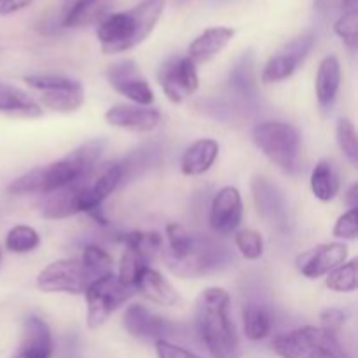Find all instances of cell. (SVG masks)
I'll return each mask as SVG.
<instances>
[{
    "label": "cell",
    "instance_id": "cell-36",
    "mask_svg": "<svg viewBox=\"0 0 358 358\" xmlns=\"http://www.w3.org/2000/svg\"><path fill=\"white\" fill-rule=\"evenodd\" d=\"M234 243L240 254L248 261H257L264 254V240L254 229H241L234 234Z\"/></svg>",
    "mask_w": 358,
    "mask_h": 358
},
{
    "label": "cell",
    "instance_id": "cell-32",
    "mask_svg": "<svg viewBox=\"0 0 358 358\" xmlns=\"http://www.w3.org/2000/svg\"><path fill=\"white\" fill-rule=\"evenodd\" d=\"M325 285L332 292H353L357 289V259L343 262L341 266L327 273Z\"/></svg>",
    "mask_w": 358,
    "mask_h": 358
},
{
    "label": "cell",
    "instance_id": "cell-44",
    "mask_svg": "<svg viewBox=\"0 0 358 358\" xmlns=\"http://www.w3.org/2000/svg\"><path fill=\"white\" fill-rule=\"evenodd\" d=\"M341 10H358V0H341Z\"/></svg>",
    "mask_w": 358,
    "mask_h": 358
},
{
    "label": "cell",
    "instance_id": "cell-27",
    "mask_svg": "<svg viewBox=\"0 0 358 358\" xmlns=\"http://www.w3.org/2000/svg\"><path fill=\"white\" fill-rule=\"evenodd\" d=\"M159 156L161 149L156 143H143V145L131 150L128 156L122 157L121 161H117L119 171H121V187L136 180L143 173H147L150 168L156 166L159 163Z\"/></svg>",
    "mask_w": 358,
    "mask_h": 358
},
{
    "label": "cell",
    "instance_id": "cell-23",
    "mask_svg": "<svg viewBox=\"0 0 358 358\" xmlns=\"http://www.w3.org/2000/svg\"><path fill=\"white\" fill-rule=\"evenodd\" d=\"M0 114L16 119H38L44 110L27 91L0 80Z\"/></svg>",
    "mask_w": 358,
    "mask_h": 358
},
{
    "label": "cell",
    "instance_id": "cell-26",
    "mask_svg": "<svg viewBox=\"0 0 358 358\" xmlns=\"http://www.w3.org/2000/svg\"><path fill=\"white\" fill-rule=\"evenodd\" d=\"M219 142L213 138H199L184 152L180 170L185 177H198L206 173L219 156Z\"/></svg>",
    "mask_w": 358,
    "mask_h": 358
},
{
    "label": "cell",
    "instance_id": "cell-18",
    "mask_svg": "<svg viewBox=\"0 0 358 358\" xmlns=\"http://www.w3.org/2000/svg\"><path fill=\"white\" fill-rule=\"evenodd\" d=\"M117 6V0H73L72 6L55 20L52 28H87L100 24Z\"/></svg>",
    "mask_w": 358,
    "mask_h": 358
},
{
    "label": "cell",
    "instance_id": "cell-12",
    "mask_svg": "<svg viewBox=\"0 0 358 358\" xmlns=\"http://www.w3.org/2000/svg\"><path fill=\"white\" fill-rule=\"evenodd\" d=\"M315 44V35L313 34H303L299 37L292 38L289 44L283 45L276 55H273L268 59L261 73L262 84H276L282 80L289 79L301 63L306 59L310 55L311 48Z\"/></svg>",
    "mask_w": 358,
    "mask_h": 358
},
{
    "label": "cell",
    "instance_id": "cell-34",
    "mask_svg": "<svg viewBox=\"0 0 358 358\" xmlns=\"http://www.w3.org/2000/svg\"><path fill=\"white\" fill-rule=\"evenodd\" d=\"M145 268H149V261H147L145 257H142L140 254H136V252L126 248L124 254H122L121 257V264H119L117 278L121 280L124 285L135 289L136 280H138V276L142 275V271Z\"/></svg>",
    "mask_w": 358,
    "mask_h": 358
},
{
    "label": "cell",
    "instance_id": "cell-30",
    "mask_svg": "<svg viewBox=\"0 0 358 358\" xmlns=\"http://www.w3.org/2000/svg\"><path fill=\"white\" fill-rule=\"evenodd\" d=\"M119 243L124 245L128 250L136 252L147 261H152L154 257L161 255L164 248V240L156 231H129L117 236Z\"/></svg>",
    "mask_w": 358,
    "mask_h": 358
},
{
    "label": "cell",
    "instance_id": "cell-21",
    "mask_svg": "<svg viewBox=\"0 0 358 358\" xmlns=\"http://www.w3.org/2000/svg\"><path fill=\"white\" fill-rule=\"evenodd\" d=\"M234 37V30L229 27H212L206 28L203 34H199L187 48V58L194 65H203L210 59L215 58L219 52L227 48Z\"/></svg>",
    "mask_w": 358,
    "mask_h": 358
},
{
    "label": "cell",
    "instance_id": "cell-28",
    "mask_svg": "<svg viewBox=\"0 0 358 358\" xmlns=\"http://www.w3.org/2000/svg\"><path fill=\"white\" fill-rule=\"evenodd\" d=\"M243 331L250 341H261L273 331V313L262 303H248L243 308Z\"/></svg>",
    "mask_w": 358,
    "mask_h": 358
},
{
    "label": "cell",
    "instance_id": "cell-11",
    "mask_svg": "<svg viewBox=\"0 0 358 358\" xmlns=\"http://www.w3.org/2000/svg\"><path fill=\"white\" fill-rule=\"evenodd\" d=\"M157 80L171 103H182L199 87L198 70L187 56H170L159 66Z\"/></svg>",
    "mask_w": 358,
    "mask_h": 358
},
{
    "label": "cell",
    "instance_id": "cell-29",
    "mask_svg": "<svg viewBox=\"0 0 358 358\" xmlns=\"http://www.w3.org/2000/svg\"><path fill=\"white\" fill-rule=\"evenodd\" d=\"M310 184L315 198L324 203L332 201L338 196L339 187H341L338 171L332 166L331 161L327 159H320L315 164L313 171H311Z\"/></svg>",
    "mask_w": 358,
    "mask_h": 358
},
{
    "label": "cell",
    "instance_id": "cell-13",
    "mask_svg": "<svg viewBox=\"0 0 358 358\" xmlns=\"http://www.w3.org/2000/svg\"><path fill=\"white\" fill-rule=\"evenodd\" d=\"M107 79L119 94L135 105L149 107L154 101V91L133 59H122L108 66Z\"/></svg>",
    "mask_w": 358,
    "mask_h": 358
},
{
    "label": "cell",
    "instance_id": "cell-5",
    "mask_svg": "<svg viewBox=\"0 0 358 358\" xmlns=\"http://www.w3.org/2000/svg\"><path fill=\"white\" fill-rule=\"evenodd\" d=\"M166 0H142L135 7L112 13L98 24L96 37L103 55H119L142 44L156 28Z\"/></svg>",
    "mask_w": 358,
    "mask_h": 358
},
{
    "label": "cell",
    "instance_id": "cell-22",
    "mask_svg": "<svg viewBox=\"0 0 358 358\" xmlns=\"http://www.w3.org/2000/svg\"><path fill=\"white\" fill-rule=\"evenodd\" d=\"M229 93L243 103H250L257 98V76H255V56L252 51H247L236 65L231 69L229 80H227Z\"/></svg>",
    "mask_w": 358,
    "mask_h": 358
},
{
    "label": "cell",
    "instance_id": "cell-3",
    "mask_svg": "<svg viewBox=\"0 0 358 358\" xmlns=\"http://www.w3.org/2000/svg\"><path fill=\"white\" fill-rule=\"evenodd\" d=\"M121 187V171L117 161L96 164L90 173L59 191L51 192L42 206L45 219L59 220L77 213H90Z\"/></svg>",
    "mask_w": 358,
    "mask_h": 358
},
{
    "label": "cell",
    "instance_id": "cell-9",
    "mask_svg": "<svg viewBox=\"0 0 358 358\" xmlns=\"http://www.w3.org/2000/svg\"><path fill=\"white\" fill-rule=\"evenodd\" d=\"M24 83L35 91H38V100L49 110L59 112V114H72L79 110L84 105V87L79 80L70 79L65 76H27Z\"/></svg>",
    "mask_w": 358,
    "mask_h": 358
},
{
    "label": "cell",
    "instance_id": "cell-7",
    "mask_svg": "<svg viewBox=\"0 0 358 358\" xmlns=\"http://www.w3.org/2000/svg\"><path fill=\"white\" fill-rule=\"evenodd\" d=\"M252 138L261 152L283 173L294 175L299 170L301 136L289 122L264 121L252 129Z\"/></svg>",
    "mask_w": 358,
    "mask_h": 358
},
{
    "label": "cell",
    "instance_id": "cell-39",
    "mask_svg": "<svg viewBox=\"0 0 358 358\" xmlns=\"http://www.w3.org/2000/svg\"><path fill=\"white\" fill-rule=\"evenodd\" d=\"M156 353L157 358H199L187 348L173 345L170 341H157L156 343Z\"/></svg>",
    "mask_w": 358,
    "mask_h": 358
},
{
    "label": "cell",
    "instance_id": "cell-8",
    "mask_svg": "<svg viewBox=\"0 0 358 358\" xmlns=\"http://www.w3.org/2000/svg\"><path fill=\"white\" fill-rule=\"evenodd\" d=\"M136 290L124 285L117 275L100 276L86 289V325L87 329H98L112 317L115 310L128 303Z\"/></svg>",
    "mask_w": 358,
    "mask_h": 358
},
{
    "label": "cell",
    "instance_id": "cell-19",
    "mask_svg": "<svg viewBox=\"0 0 358 358\" xmlns=\"http://www.w3.org/2000/svg\"><path fill=\"white\" fill-rule=\"evenodd\" d=\"M105 119L114 128L126 129L133 133H149L156 129L161 122L157 108L142 107L135 103H119L107 110Z\"/></svg>",
    "mask_w": 358,
    "mask_h": 358
},
{
    "label": "cell",
    "instance_id": "cell-20",
    "mask_svg": "<svg viewBox=\"0 0 358 358\" xmlns=\"http://www.w3.org/2000/svg\"><path fill=\"white\" fill-rule=\"evenodd\" d=\"M52 336L49 325L41 317L30 315L24 320L23 339L14 358H51Z\"/></svg>",
    "mask_w": 358,
    "mask_h": 358
},
{
    "label": "cell",
    "instance_id": "cell-17",
    "mask_svg": "<svg viewBox=\"0 0 358 358\" xmlns=\"http://www.w3.org/2000/svg\"><path fill=\"white\" fill-rule=\"evenodd\" d=\"M348 247L345 243H324L297 257V269L310 280L325 276L332 269L346 262Z\"/></svg>",
    "mask_w": 358,
    "mask_h": 358
},
{
    "label": "cell",
    "instance_id": "cell-31",
    "mask_svg": "<svg viewBox=\"0 0 358 358\" xmlns=\"http://www.w3.org/2000/svg\"><path fill=\"white\" fill-rule=\"evenodd\" d=\"M41 245V236L30 226H14L6 236V248L13 254H30Z\"/></svg>",
    "mask_w": 358,
    "mask_h": 358
},
{
    "label": "cell",
    "instance_id": "cell-16",
    "mask_svg": "<svg viewBox=\"0 0 358 358\" xmlns=\"http://www.w3.org/2000/svg\"><path fill=\"white\" fill-rule=\"evenodd\" d=\"M243 219V201L236 187L227 185L215 194L210 208V226L219 234H231Z\"/></svg>",
    "mask_w": 358,
    "mask_h": 358
},
{
    "label": "cell",
    "instance_id": "cell-6",
    "mask_svg": "<svg viewBox=\"0 0 358 358\" xmlns=\"http://www.w3.org/2000/svg\"><path fill=\"white\" fill-rule=\"evenodd\" d=\"M271 346L282 358H352L338 334L313 325L278 334Z\"/></svg>",
    "mask_w": 358,
    "mask_h": 358
},
{
    "label": "cell",
    "instance_id": "cell-43",
    "mask_svg": "<svg viewBox=\"0 0 358 358\" xmlns=\"http://www.w3.org/2000/svg\"><path fill=\"white\" fill-rule=\"evenodd\" d=\"M346 201H348L350 208H357L358 206V185L353 184L350 191L346 192Z\"/></svg>",
    "mask_w": 358,
    "mask_h": 358
},
{
    "label": "cell",
    "instance_id": "cell-45",
    "mask_svg": "<svg viewBox=\"0 0 358 358\" xmlns=\"http://www.w3.org/2000/svg\"><path fill=\"white\" fill-rule=\"evenodd\" d=\"M184 2H187V0H178V3H184Z\"/></svg>",
    "mask_w": 358,
    "mask_h": 358
},
{
    "label": "cell",
    "instance_id": "cell-40",
    "mask_svg": "<svg viewBox=\"0 0 358 358\" xmlns=\"http://www.w3.org/2000/svg\"><path fill=\"white\" fill-rule=\"evenodd\" d=\"M345 313L341 310H336V308H331V310L322 311V327L327 329V331L338 334L341 331L343 324H345Z\"/></svg>",
    "mask_w": 358,
    "mask_h": 358
},
{
    "label": "cell",
    "instance_id": "cell-4",
    "mask_svg": "<svg viewBox=\"0 0 358 358\" xmlns=\"http://www.w3.org/2000/svg\"><path fill=\"white\" fill-rule=\"evenodd\" d=\"M196 332L213 358H240V339L231 320V297L220 287L203 290L196 301Z\"/></svg>",
    "mask_w": 358,
    "mask_h": 358
},
{
    "label": "cell",
    "instance_id": "cell-42",
    "mask_svg": "<svg viewBox=\"0 0 358 358\" xmlns=\"http://www.w3.org/2000/svg\"><path fill=\"white\" fill-rule=\"evenodd\" d=\"M315 9L318 14L327 17L338 9H341V0H315Z\"/></svg>",
    "mask_w": 358,
    "mask_h": 358
},
{
    "label": "cell",
    "instance_id": "cell-38",
    "mask_svg": "<svg viewBox=\"0 0 358 358\" xmlns=\"http://www.w3.org/2000/svg\"><path fill=\"white\" fill-rule=\"evenodd\" d=\"M332 234L339 240H355L358 236V210L350 208L348 212L343 213L336 222Z\"/></svg>",
    "mask_w": 358,
    "mask_h": 358
},
{
    "label": "cell",
    "instance_id": "cell-37",
    "mask_svg": "<svg viewBox=\"0 0 358 358\" xmlns=\"http://www.w3.org/2000/svg\"><path fill=\"white\" fill-rule=\"evenodd\" d=\"M334 31L350 49L358 45V10H343L341 16L336 20Z\"/></svg>",
    "mask_w": 358,
    "mask_h": 358
},
{
    "label": "cell",
    "instance_id": "cell-10",
    "mask_svg": "<svg viewBox=\"0 0 358 358\" xmlns=\"http://www.w3.org/2000/svg\"><path fill=\"white\" fill-rule=\"evenodd\" d=\"M94 276L80 259H59L45 266L37 276L38 290L45 294H77L86 292L94 282Z\"/></svg>",
    "mask_w": 358,
    "mask_h": 358
},
{
    "label": "cell",
    "instance_id": "cell-14",
    "mask_svg": "<svg viewBox=\"0 0 358 358\" xmlns=\"http://www.w3.org/2000/svg\"><path fill=\"white\" fill-rule=\"evenodd\" d=\"M122 324L129 336L140 341H168L173 332V324L147 310L142 304H133L124 311Z\"/></svg>",
    "mask_w": 358,
    "mask_h": 358
},
{
    "label": "cell",
    "instance_id": "cell-15",
    "mask_svg": "<svg viewBox=\"0 0 358 358\" xmlns=\"http://www.w3.org/2000/svg\"><path fill=\"white\" fill-rule=\"evenodd\" d=\"M250 187L259 215L276 229H287L289 215H287L285 198L280 189L264 177H254Z\"/></svg>",
    "mask_w": 358,
    "mask_h": 358
},
{
    "label": "cell",
    "instance_id": "cell-2",
    "mask_svg": "<svg viewBox=\"0 0 358 358\" xmlns=\"http://www.w3.org/2000/svg\"><path fill=\"white\" fill-rule=\"evenodd\" d=\"M103 140H87L83 145L73 149L62 159L55 161L45 166L34 168L24 175L13 180L7 187L13 196L28 194H51L66 187L72 182L79 180L84 175L90 173L100 161L103 154Z\"/></svg>",
    "mask_w": 358,
    "mask_h": 358
},
{
    "label": "cell",
    "instance_id": "cell-41",
    "mask_svg": "<svg viewBox=\"0 0 358 358\" xmlns=\"http://www.w3.org/2000/svg\"><path fill=\"white\" fill-rule=\"evenodd\" d=\"M34 0H2L0 2V16H9L17 10L27 9Z\"/></svg>",
    "mask_w": 358,
    "mask_h": 358
},
{
    "label": "cell",
    "instance_id": "cell-33",
    "mask_svg": "<svg viewBox=\"0 0 358 358\" xmlns=\"http://www.w3.org/2000/svg\"><path fill=\"white\" fill-rule=\"evenodd\" d=\"M336 138H338V145L341 149L343 156L357 166L358 164V136L355 124L350 121L348 117H341L336 126Z\"/></svg>",
    "mask_w": 358,
    "mask_h": 358
},
{
    "label": "cell",
    "instance_id": "cell-46",
    "mask_svg": "<svg viewBox=\"0 0 358 358\" xmlns=\"http://www.w3.org/2000/svg\"><path fill=\"white\" fill-rule=\"evenodd\" d=\"M0 2H2V0H0Z\"/></svg>",
    "mask_w": 358,
    "mask_h": 358
},
{
    "label": "cell",
    "instance_id": "cell-24",
    "mask_svg": "<svg viewBox=\"0 0 358 358\" xmlns=\"http://www.w3.org/2000/svg\"><path fill=\"white\" fill-rule=\"evenodd\" d=\"M135 290L142 294V296H145L149 301H152V303L159 304V306L170 308L177 306L180 303V296L173 289V285L161 273L150 268V266L143 269L142 275L138 276Z\"/></svg>",
    "mask_w": 358,
    "mask_h": 358
},
{
    "label": "cell",
    "instance_id": "cell-25",
    "mask_svg": "<svg viewBox=\"0 0 358 358\" xmlns=\"http://www.w3.org/2000/svg\"><path fill=\"white\" fill-rule=\"evenodd\" d=\"M339 86H341V65L334 55H329L320 62L315 79V93H317L318 105L324 110L332 108L338 98Z\"/></svg>",
    "mask_w": 358,
    "mask_h": 358
},
{
    "label": "cell",
    "instance_id": "cell-1",
    "mask_svg": "<svg viewBox=\"0 0 358 358\" xmlns=\"http://www.w3.org/2000/svg\"><path fill=\"white\" fill-rule=\"evenodd\" d=\"M168 245L163 248L164 262L180 278H201L224 269L231 262L229 248L219 240L203 234H192L180 224L166 226Z\"/></svg>",
    "mask_w": 358,
    "mask_h": 358
},
{
    "label": "cell",
    "instance_id": "cell-35",
    "mask_svg": "<svg viewBox=\"0 0 358 358\" xmlns=\"http://www.w3.org/2000/svg\"><path fill=\"white\" fill-rule=\"evenodd\" d=\"M80 261H83L84 266L93 273L94 278H100V276L110 275L112 273L110 255H108L103 248L98 247V245H87L83 250Z\"/></svg>",
    "mask_w": 358,
    "mask_h": 358
}]
</instances>
